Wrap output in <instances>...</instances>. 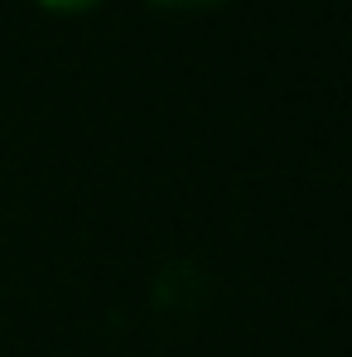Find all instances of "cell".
<instances>
[{
    "label": "cell",
    "mask_w": 352,
    "mask_h": 357,
    "mask_svg": "<svg viewBox=\"0 0 352 357\" xmlns=\"http://www.w3.org/2000/svg\"><path fill=\"white\" fill-rule=\"evenodd\" d=\"M164 10H203V5H217V0H155Z\"/></svg>",
    "instance_id": "6da1fadb"
},
{
    "label": "cell",
    "mask_w": 352,
    "mask_h": 357,
    "mask_svg": "<svg viewBox=\"0 0 352 357\" xmlns=\"http://www.w3.org/2000/svg\"><path fill=\"white\" fill-rule=\"evenodd\" d=\"M39 5H49V10H87L97 0H39Z\"/></svg>",
    "instance_id": "7a4b0ae2"
}]
</instances>
